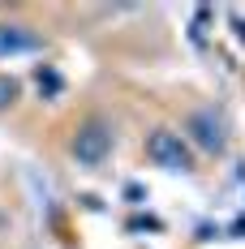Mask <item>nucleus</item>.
<instances>
[{"label":"nucleus","instance_id":"6","mask_svg":"<svg viewBox=\"0 0 245 249\" xmlns=\"http://www.w3.org/2000/svg\"><path fill=\"white\" fill-rule=\"evenodd\" d=\"M39 86H43L48 95H56V90H60V77L52 73V69H39Z\"/></svg>","mask_w":245,"mask_h":249},{"label":"nucleus","instance_id":"4","mask_svg":"<svg viewBox=\"0 0 245 249\" xmlns=\"http://www.w3.org/2000/svg\"><path fill=\"white\" fill-rule=\"evenodd\" d=\"M22 52H39V35L26 26L0 22V56H22Z\"/></svg>","mask_w":245,"mask_h":249},{"label":"nucleus","instance_id":"1","mask_svg":"<svg viewBox=\"0 0 245 249\" xmlns=\"http://www.w3.org/2000/svg\"><path fill=\"white\" fill-rule=\"evenodd\" d=\"M69 150H74V159L82 163V168H99L108 155H112V129L103 121H86L77 124L74 142H69Z\"/></svg>","mask_w":245,"mask_h":249},{"label":"nucleus","instance_id":"2","mask_svg":"<svg viewBox=\"0 0 245 249\" xmlns=\"http://www.w3.org/2000/svg\"><path fill=\"white\" fill-rule=\"evenodd\" d=\"M147 155L164 168V172H189L194 168V155L185 146V138L181 133H172V129H155L147 138Z\"/></svg>","mask_w":245,"mask_h":249},{"label":"nucleus","instance_id":"3","mask_svg":"<svg viewBox=\"0 0 245 249\" xmlns=\"http://www.w3.org/2000/svg\"><path fill=\"white\" fill-rule=\"evenodd\" d=\"M189 133H194L198 146L211 150V155H220L224 142H228V138H224V121L215 112H194V116H189Z\"/></svg>","mask_w":245,"mask_h":249},{"label":"nucleus","instance_id":"5","mask_svg":"<svg viewBox=\"0 0 245 249\" xmlns=\"http://www.w3.org/2000/svg\"><path fill=\"white\" fill-rule=\"evenodd\" d=\"M9 103H18V82L13 77H0V107H9Z\"/></svg>","mask_w":245,"mask_h":249}]
</instances>
